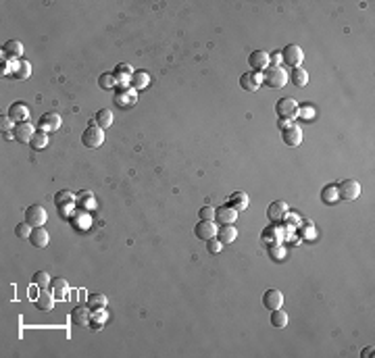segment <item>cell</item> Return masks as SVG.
I'll list each match as a JSON object with an SVG mask.
<instances>
[{"label": "cell", "instance_id": "e575fe53", "mask_svg": "<svg viewBox=\"0 0 375 358\" xmlns=\"http://www.w3.org/2000/svg\"><path fill=\"white\" fill-rule=\"evenodd\" d=\"M198 214H200V219H202V221H215V214H217V210H215L213 206H202Z\"/></svg>", "mask_w": 375, "mask_h": 358}, {"label": "cell", "instance_id": "d590c367", "mask_svg": "<svg viewBox=\"0 0 375 358\" xmlns=\"http://www.w3.org/2000/svg\"><path fill=\"white\" fill-rule=\"evenodd\" d=\"M335 194H338V190H335V186H327V188L323 190V200L331 204V202L335 200V198H338V196H335Z\"/></svg>", "mask_w": 375, "mask_h": 358}, {"label": "cell", "instance_id": "f546056e", "mask_svg": "<svg viewBox=\"0 0 375 358\" xmlns=\"http://www.w3.org/2000/svg\"><path fill=\"white\" fill-rule=\"evenodd\" d=\"M107 296H103V294H90L88 296V306L92 308V310H98V308H107Z\"/></svg>", "mask_w": 375, "mask_h": 358}, {"label": "cell", "instance_id": "8d00e7d4", "mask_svg": "<svg viewBox=\"0 0 375 358\" xmlns=\"http://www.w3.org/2000/svg\"><path fill=\"white\" fill-rule=\"evenodd\" d=\"M100 88H113V86H117V82H115V77L111 75V73H103L100 75Z\"/></svg>", "mask_w": 375, "mask_h": 358}, {"label": "cell", "instance_id": "484cf974", "mask_svg": "<svg viewBox=\"0 0 375 358\" xmlns=\"http://www.w3.org/2000/svg\"><path fill=\"white\" fill-rule=\"evenodd\" d=\"M9 56V58H21L23 54V44L17 42V40H9V42H5V48H3V56Z\"/></svg>", "mask_w": 375, "mask_h": 358}, {"label": "cell", "instance_id": "5b68a950", "mask_svg": "<svg viewBox=\"0 0 375 358\" xmlns=\"http://www.w3.org/2000/svg\"><path fill=\"white\" fill-rule=\"evenodd\" d=\"M46 219H48V214H46V208H44V206H40V204L27 206V210H25V221H27L31 227H44Z\"/></svg>", "mask_w": 375, "mask_h": 358}, {"label": "cell", "instance_id": "8fae6325", "mask_svg": "<svg viewBox=\"0 0 375 358\" xmlns=\"http://www.w3.org/2000/svg\"><path fill=\"white\" fill-rule=\"evenodd\" d=\"M7 115L13 119L15 125L17 123H23V121H27V117H29V106L25 102H13L9 106V113Z\"/></svg>", "mask_w": 375, "mask_h": 358}, {"label": "cell", "instance_id": "ab89813d", "mask_svg": "<svg viewBox=\"0 0 375 358\" xmlns=\"http://www.w3.org/2000/svg\"><path fill=\"white\" fill-rule=\"evenodd\" d=\"M294 123H292V119H284V117H280V121H278V127L284 131V129H288V127H292Z\"/></svg>", "mask_w": 375, "mask_h": 358}, {"label": "cell", "instance_id": "277c9868", "mask_svg": "<svg viewBox=\"0 0 375 358\" xmlns=\"http://www.w3.org/2000/svg\"><path fill=\"white\" fill-rule=\"evenodd\" d=\"M282 61L288 65V67H300V63L304 61V52L300 46L296 44H288L284 50H282Z\"/></svg>", "mask_w": 375, "mask_h": 358}, {"label": "cell", "instance_id": "f1b7e54d", "mask_svg": "<svg viewBox=\"0 0 375 358\" xmlns=\"http://www.w3.org/2000/svg\"><path fill=\"white\" fill-rule=\"evenodd\" d=\"M29 146H31L33 150H42V148H46V146H48V133H44V131H36V133H33V137L29 140Z\"/></svg>", "mask_w": 375, "mask_h": 358}, {"label": "cell", "instance_id": "7c38bea8", "mask_svg": "<svg viewBox=\"0 0 375 358\" xmlns=\"http://www.w3.org/2000/svg\"><path fill=\"white\" fill-rule=\"evenodd\" d=\"M13 133H15V140H17V142H21V144H29V140L33 137L36 129H33V125H31L29 121H23V123H17V125H15Z\"/></svg>", "mask_w": 375, "mask_h": 358}, {"label": "cell", "instance_id": "8992f818", "mask_svg": "<svg viewBox=\"0 0 375 358\" xmlns=\"http://www.w3.org/2000/svg\"><path fill=\"white\" fill-rule=\"evenodd\" d=\"M92 308L88 306V304H80V306H75L73 310H71V323L75 325V327H88L90 323H92V312H90Z\"/></svg>", "mask_w": 375, "mask_h": 358}, {"label": "cell", "instance_id": "52a82bcc", "mask_svg": "<svg viewBox=\"0 0 375 358\" xmlns=\"http://www.w3.org/2000/svg\"><path fill=\"white\" fill-rule=\"evenodd\" d=\"M275 113L284 119H294L298 115V104H296L294 98H280L278 104H275Z\"/></svg>", "mask_w": 375, "mask_h": 358}, {"label": "cell", "instance_id": "7402d4cb", "mask_svg": "<svg viewBox=\"0 0 375 358\" xmlns=\"http://www.w3.org/2000/svg\"><path fill=\"white\" fill-rule=\"evenodd\" d=\"M50 288H52V294H54V298H56V300H67V294H69V283H67L65 279H61V277H56V279H52Z\"/></svg>", "mask_w": 375, "mask_h": 358}, {"label": "cell", "instance_id": "5bb4252c", "mask_svg": "<svg viewBox=\"0 0 375 358\" xmlns=\"http://www.w3.org/2000/svg\"><path fill=\"white\" fill-rule=\"evenodd\" d=\"M217 229L219 227H217L215 221H202L200 219V223L196 225L194 231H196V237H200V240L207 242V240H211V237H217Z\"/></svg>", "mask_w": 375, "mask_h": 358}, {"label": "cell", "instance_id": "4316f807", "mask_svg": "<svg viewBox=\"0 0 375 358\" xmlns=\"http://www.w3.org/2000/svg\"><path fill=\"white\" fill-rule=\"evenodd\" d=\"M271 325H273L275 329H284V327H288V312H284L282 308L271 310Z\"/></svg>", "mask_w": 375, "mask_h": 358}, {"label": "cell", "instance_id": "30bf717a", "mask_svg": "<svg viewBox=\"0 0 375 358\" xmlns=\"http://www.w3.org/2000/svg\"><path fill=\"white\" fill-rule=\"evenodd\" d=\"M248 63H250L252 71H265L267 67H271L269 52H265V50H254V52L248 56Z\"/></svg>", "mask_w": 375, "mask_h": 358}, {"label": "cell", "instance_id": "7a4b0ae2", "mask_svg": "<svg viewBox=\"0 0 375 358\" xmlns=\"http://www.w3.org/2000/svg\"><path fill=\"white\" fill-rule=\"evenodd\" d=\"M335 190H338L342 200H357V198L361 196V184L357 182V179H344V182H340L338 186H335Z\"/></svg>", "mask_w": 375, "mask_h": 358}, {"label": "cell", "instance_id": "9c48e42d", "mask_svg": "<svg viewBox=\"0 0 375 358\" xmlns=\"http://www.w3.org/2000/svg\"><path fill=\"white\" fill-rule=\"evenodd\" d=\"M61 123H63V119L58 113H46V115H42L38 127H40V131H44V133H50V131H56L58 127H61Z\"/></svg>", "mask_w": 375, "mask_h": 358}, {"label": "cell", "instance_id": "ac0fdd59", "mask_svg": "<svg viewBox=\"0 0 375 358\" xmlns=\"http://www.w3.org/2000/svg\"><path fill=\"white\" fill-rule=\"evenodd\" d=\"M131 75H133V71H131V67H129L127 63H119V65L115 67V71H113L115 82L121 84V86H125V84L131 82Z\"/></svg>", "mask_w": 375, "mask_h": 358}, {"label": "cell", "instance_id": "cb8c5ba5", "mask_svg": "<svg viewBox=\"0 0 375 358\" xmlns=\"http://www.w3.org/2000/svg\"><path fill=\"white\" fill-rule=\"evenodd\" d=\"M227 206H231L233 210H238V212L246 210V206H248V196H246L244 192H233L231 198H229V202H227Z\"/></svg>", "mask_w": 375, "mask_h": 358}, {"label": "cell", "instance_id": "603a6c76", "mask_svg": "<svg viewBox=\"0 0 375 358\" xmlns=\"http://www.w3.org/2000/svg\"><path fill=\"white\" fill-rule=\"evenodd\" d=\"M286 214H288V204L286 202H273L267 208V217L271 219V221H282Z\"/></svg>", "mask_w": 375, "mask_h": 358}, {"label": "cell", "instance_id": "83f0119b", "mask_svg": "<svg viewBox=\"0 0 375 358\" xmlns=\"http://www.w3.org/2000/svg\"><path fill=\"white\" fill-rule=\"evenodd\" d=\"M148 82H150V77H148V73L146 71H133V75H131V86L135 88V90H142V88H146L148 86Z\"/></svg>", "mask_w": 375, "mask_h": 358}, {"label": "cell", "instance_id": "2e32d148", "mask_svg": "<svg viewBox=\"0 0 375 358\" xmlns=\"http://www.w3.org/2000/svg\"><path fill=\"white\" fill-rule=\"evenodd\" d=\"M27 240H29L31 246H36V248H46L48 242H50V235H48V231H46L44 227H33Z\"/></svg>", "mask_w": 375, "mask_h": 358}, {"label": "cell", "instance_id": "3957f363", "mask_svg": "<svg viewBox=\"0 0 375 358\" xmlns=\"http://www.w3.org/2000/svg\"><path fill=\"white\" fill-rule=\"evenodd\" d=\"M103 142H105V129H100L98 125H90L88 129H84L82 144L86 148H98V146H103Z\"/></svg>", "mask_w": 375, "mask_h": 358}, {"label": "cell", "instance_id": "b9f144b4", "mask_svg": "<svg viewBox=\"0 0 375 358\" xmlns=\"http://www.w3.org/2000/svg\"><path fill=\"white\" fill-rule=\"evenodd\" d=\"M369 354H373V348H365V350H363V358H367Z\"/></svg>", "mask_w": 375, "mask_h": 358}, {"label": "cell", "instance_id": "ba28073f", "mask_svg": "<svg viewBox=\"0 0 375 358\" xmlns=\"http://www.w3.org/2000/svg\"><path fill=\"white\" fill-rule=\"evenodd\" d=\"M261 84H263V75L259 71H248V73H244L240 77V86L246 92H256L261 88Z\"/></svg>", "mask_w": 375, "mask_h": 358}, {"label": "cell", "instance_id": "60d3db41", "mask_svg": "<svg viewBox=\"0 0 375 358\" xmlns=\"http://www.w3.org/2000/svg\"><path fill=\"white\" fill-rule=\"evenodd\" d=\"M269 61H273V63H271V67H280V61H282V52H273V54L269 56Z\"/></svg>", "mask_w": 375, "mask_h": 358}, {"label": "cell", "instance_id": "4dcf8cb0", "mask_svg": "<svg viewBox=\"0 0 375 358\" xmlns=\"http://www.w3.org/2000/svg\"><path fill=\"white\" fill-rule=\"evenodd\" d=\"M29 75H31V65L21 58V61L17 63V67H15V77L17 79H29Z\"/></svg>", "mask_w": 375, "mask_h": 358}, {"label": "cell", "instance_id": "d4e9b609", "mask_svg": "<svg viewBox=\"0 0 375 358\" xmlns=\"http://www.w3.org/2000/svg\"><path fill=\"white\" fill-rule=\"evenodd\" d=\"M94 125H98L100 129H109L113 125V113L109 109H100L94 115Z\"/></svg>", "mask_w": 375, "mask_h": 358}, {"label": "cell", "instance_id": "6da1fadb", "mask_svg": "<svg viewBox=\"0 0 375 358\" xmlns=\"http://www.w3.org/2000/svg\"><path fill=\"white\" fill-rule=\"evenodd\" d=\"M263 84H267L269 88H284L288 84V71L280 65V67H267L263 71Z\"/></svg>", "mask_w": 375, "mask_h": 358}, {"label": "cell", "instance_id": "9a60e30c", "mask_svg": "<svg viewBox=\"0 0 375 358\" xmlns=\"http://www.w3.org/2000/svg\"><path fill=\"white\" fill-rule=\"evenodd\" d=\"M282 140H284L290 148L300 146V142H302V129H300L298 125H292V127L284 129V131H282Z\"/></svg>", "mask_w": 375, "mask_h": 358}, {"label": "cell", "instance_id": "d6a6232c", "mask_svg": "<svg viewBox=\"0 0 375 358\" xmlns=\"http://www.w3.org/2000/svg\"><path fill=\"white\" fill-rule=\"evenodd\" d=\"M65 202H69V204L73 202V194H71V192H67V190H61V192L56 194V204L63 208V206H65Z\"/></svg>", "mask_w": 375, "mask_h": 358}, {"label": "cell", "instance_id": "44dd1931", "mask_svg": "<svg viewBox=\"0 0 375 358\" xmlns=\"http://www.w3.org/2000/svg\"><path fill=\"white\" fill-rule=\"evenodd\" d=\"M290 82L296 86V88H304L306 84H309V73L304 71V67L300 65V67H294L292 69V73H290Z\"/></svg>", "mask_w": 375, "mask_h": 358}, {"label": "cell", "instance_id": "e0dca14e", "mask_svg": "<svg viewBox=\"0 0 375 358\" xmlns=\"http://www.w3.org/2000/svg\"><path fill=\"white\" fill-rule=\"evenodd\" d=\"M238 219V210H233L231 206H221L215 214V221H219V225H233V221Z\"/></svg>", "mask_w": 375, "mask_h": 358}, {"label": "cell", "instance_id": "ffe728a7", "mask_svg": "<svg viewBox=\"0 0 375 358\" xmlns=\"http://www.w3.org/2000/svg\"><path fill=\"white\" fill-rule=\"evenodd\" d=\"M235 237H238V229H235L233 225H221L219 229H217V240H219L223 246L235 242Z\"/></svg>", "mask_w": 375, "mask_h": 358}, {"label": "cell", "instance_id": "4fadbf2b", "mask_svg": "<svg viewBox=\"0 0 375 358\" xmlns=\"http://www.w3.org/2000/svg\"><path fill=\"white\" fill-rule=\"evenodd\" d=\"M282 304H284V296H282L280 290H267V292H265V296H263V306H265L267 310H278V308H282Z\"/></svg>", "mask_w": 375, "mask_h": 358}, {"label": "cell", "instance_id": "f35d334b", "mask_svg": "<svg viewBox=\"0 0 375 358\" xmlns=\"http://www.w3.org/2000/svg\"><path fill=\"white\" fill-rule=\"evenodd\" d=\"M207 248H209V252H211V254H217V252H219V250L223 248V244H221L219 240H217V237H211V240H207Z\"/></svg>", "mask_w": 375, "mask_h": 358}, {"label": "cell", "instance_id": "836d02e7", "mask_svg": "<svg viewBox=\"0 0 375 358\" xmlns=\"http://www.w3.org/2000/svg\"><path fill=\"white\" fill-rule=\"evenodd\" d=\"M31 229H33V227H31V225L25 221V223H19V225L15 227V233H17V237H21V240H23V237H29Z\"/></svg>", "mask_w": 375, "mask_h": 358}, {"label": "cell", "instance_id": "1f68e13d", "mask_svg": "<svg viewBox=\"0 0 375 358\" xmlns=\"http://www.w3.org/2000/svg\"><path fill=\"white\" fill-rule=\"evenodd\" d=\"M33 283H36L38 288H42V290H46V288H50L52 279H50V275H48L46 271H38V273L33 275Z\"/></svg>", "mask_w": 375, "mask_h": 358}, {"label": "cell", "instance_id": "74e56055", "mask_svg": "<svg viewBox=\"0 0 375 358\" xmlns=\"http://www.w3.org/2000/svg\"><path fill=\"white\" fill-rule=\"evenodd\" d=\"M0 125H3V131H5V133H11V131L15 129V123H13V119H11L9 115H7V117H5V115L0 117Z\"/></svg>", "mask_w": 375, "mask_h": 358}, {"label": "cell", "instance_id": "d6986e66", "mask_svg": "<svg viewBox=\"0 0 375 358\" xmlns=\"http://www.w3.org/2000/svg\"><path fill=\"white\" fill-rule=\"evenodd\" d=\"M54 294L52 292H48V290H42L40 292V296H38V300H36V308L38 310H42V312H48V310H52L54 308Z\"/></svg>", "mask_w": 375, "mask_h": 358}]
</instances>
